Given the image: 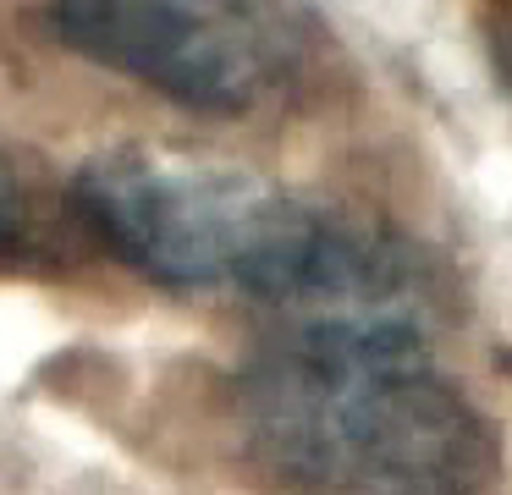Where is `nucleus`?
<instances>
[{"label":"nucleus","instance_id":"nucleus-4","mask_svg":"<svg viewBox=\"0 0 512 495\" xmlns=\"http://www.w3.org/2000/svg\"><path fill=\"white\" fill-rule=\"evenodd\" d=\"M61 204L50 198L45 171L23 143L0 138V275L39 270L56 259Z\"/></svg>","mask_w":512,"mask_h":495},{"label":"nucleus","instance_id":"nucleus-1","mask_svg":"<svg viewBox=\"0 0 512 495\" xmlns=\"http://www.w3.org/2000/svg\"><path fill=\"white\" fill-rule=\"evenodd\" d=\"M243 446L303 495H479L485 413L424 358L408 319H303L237 380Z\"/></svg>","mask_w":512,"mask_h":495},{"label":"nucleus","instance_id":"nucleus-3","mask_svg":"<svg viewBox=\"0 0 512 495\" xmlns=\"http://www.w3.org/2000/svg\"><path fill=\"white\" fill-rule=\"evenodd\" d=\"M56 44L199 116H243L287 83L298 17L287 0H50Z\"/></svg>","mask_w":512,"mask_h":495},{"label":"nucleus","instance_id":"nucleus-2","mask_svg":"<svg viewBox=\"0 0 512 495\" xmlns=\"http://www.w3.org/2000/svg\"><path fill=\"white\" fill-rule=\"evenodd\" d=\"M78 220L144 281L248 292L309 319H402V264L386 242L298 193L171 149H116L72 176Z\"/></svg>","mask_w":512,"mask_h":495}]
</instances>
